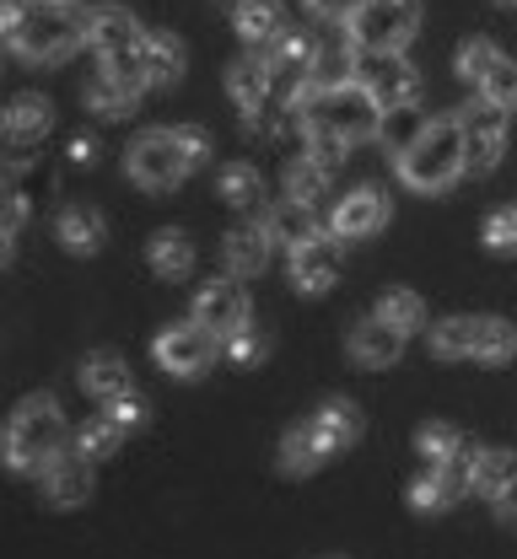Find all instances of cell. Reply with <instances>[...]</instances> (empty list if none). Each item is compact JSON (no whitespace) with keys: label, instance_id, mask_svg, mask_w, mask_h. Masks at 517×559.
<instances>
[{"label":"cell","instance_id":"28","mask_svg":"<svg viewBox=\"0 0 517 559\" xmlns=\"http://www.w3.org/2000/svg\"><path fill=\"white\" fill-rule=\"evenodd\" d=\"M146 264L162 280H189L195 275V242L184 231H156L146 242Z\"/></svg>","mask_w":517,"mask_h":559},{"label":"cell","instance_id":"14","mask_svg":"<svg viewBox=\"0 0 517 559\" xmlns=\"http://www.w3.org/2000/svg\"><path fill=\"white\" fill-rule=\"evenodd\" d=\"M195 318H200L216 340L237 334V329L248 323V290H243L237 280H211V285L195 296Z\"/></svg>","mask_w":517,"mask_h":559},{"label":"cell","instance_id":"11","mask_svg":"<svg viewBox=\"0 0 517 559\" xmlns=\"http://www.w3.org/2000/svg\"><path fill=\"white\" fill-rule=\"evenodd\" d=\"M458 124H463V145H469V173H496L502 151H507V108H496L480 92L474 103L458 108Z\"/></svg>","mask_w":517,"mask_h":559},{"label":"cell","instance_id":"17","mask_svg":"<svg viewBox=\"0 0 517 559\" xmlns=\"http://www.w3.org/2000/svg\"><path fill=\"white\" fill-rule=\"evenodd\" d=\"M232 27H237V38L248 49H275L292 33L281 0H243V5H232Z\"/></svg>","mask_w":517,"mask_h":559},{"label":"cell","instance_id":"13","mask_svg":"<svg viewBox=\"0 0 517 559\" xmlns=\"http://www.w3.org/2000/svg\"><path fill=\"white\" fill-rule=\"evenodd\" d=\"M334 280H340V237L318 231L313 242L292 248V285H296V296H324V290H334Z\"/></svg>","mask_w":517,"mask_h":559},{"label":"cell","instance_id":"5","mask_svg":"<svg viewBox=\"0 0 517 559\" xmlns=\"http://www.w3.org/2000/svg\"><path fill=\"white\" fill-rule=\"evenodd\" d=\"M146 38L151 33L125 5H92L86 16V44L97 49V60L136 86H146Z\"/></svg>","mask_w":517,"mask_h":559},{"label":"cell","instance_id":"15","mask_svg":"<svg viewBox=\"0 0 517 559\" xmlns=\"http://www.w3.org/2000/svg\"><path fill=\"white\" fill-rule=\"evenodd\" d=\"M38 485L49 495V506H60V511H71V506H86L92 500V457L75 447V452H60L44 474H38Z\"/></svg>","mask_w":517,"mask_h":559},{"label":"cell","instance_id":"32","mask_svg":"<svg viewBox=\"0 0 517 559\" xmlns=\"http://www.w3.org/2000/svg\"><path fill=\"white\" fill-rule=\"evenodd\" d=\"M507 485H517V452H507V447L480 452V457H474V495L496 500Z\"/></svg>","mask_w":517,"mask_h":559},{"label":"cell","instance_id":"10","mask_svg":"<svg viewBox=\"0 0 517 559\" xmlns=\"http://www.w3.org/2000/svg\"><path fill=\"white\" fill-rule=\"evenodd\" d=\"M474 447H463L458 457H447V463H426V474L410 485V506L421 511V516H437V511H453L469 489H474Z\"/></svg>","mask_w":517,"mask_h":559},{"label":"cell","instance_id":"38","mask_svg":"<svg viewBox=\"0 0 517 559\" xmlns=\"http://www.w3.org/2000/svg\"><path fill=\"white\" fill-rule=\"evenodd\" d=\"M222 349H226V360H232V366H259V360L270 355V334H265V329H254V323H243L237 334H226L222 340Z\"/></svg>","mask_w":517,"mask_h":559},{"label":"cell","instance_id":"3","mask_svg":"<svg viewBox=\"0 0 517 559\" xmlns=\"http://www.w3.org/2000/svg\"><path fill=\"white\" fill-rule=\"evenodd\" d=\"M66 452V415L49 393H33L11 409V425H5V463L11 474H44L55 457Z\"/></svg>","mask_w":517,"mask_h":559},{"label":"cell","instance_id":"8","mask_svg":"<svg viewBox=\"0 0 517 559\" xmlns=\"http://www.w3.org/2000/svg\"><path fill=\"white\" fill-rule=\"evenodd\" d=\"M189 173H195V162H189L178 130H146V135L125 151V178L141 183V189H151V194L178 189Z\"/></svg>","mask_w":517,"mask_h":559},{"label":"cell","instance_id":"37","mask_svg":"<svg viewBox=\"0 0 517 559\" xmlns=\"http://www.w3.org/2000/svg\"><path fill=\"white\" fill-rule=\"evenodd\" d=\"M119 441H125V425L108 415V419H92V425H81V436H75V447L97 463V457H114L119 452Z\"/></svg>","mask_w":517,"mask_h":559},{"label":"cell","instance_id":"44","mask_svg":"<svg viewBox=\"0 0 517 559\" xmlns=\"http://www.w3.org/2000/svg\"><path fill=\"white\" fill-rule=\"evenodd\" d=\"M108 415L130 430V425H141V419H146V399H141V393H125V399H114V404H108Z\"/></svg>","mask_w":517,"mask_h":559},{"label":"cell","instance_id":"6","mask_svg":"<svg viewBox=\"0 0 517 559\" xmlns=\"http://www.w3.org/2000/svg\"><path fill=\"white\" fill-rule=\"evenodd\" d=\"M432 355L502 366L517 355V323H507V318H443V323H432Z\"/></svg>","mask_w":517,"mask_h":559},{"label":"cell","instance_id":"49","mask_svg":"<svg viewBox=\"0 0 517 559\" xmlns=\"http://www.w3.org/2000/svg\"><path fill=\"white\" fill-rule=\"evenodd\" d=\"M507 5H517V0H507Z\"/></svg>","mask_w":517,"mask_h":559},{"label":"cell","instance_id":"19","mask_svg":"<svg viewBox=\"0 0 517 559\" xmlns=\"http://www.w3.org/2000/svg\"><path fill=\"white\" fill-rule=\"evenodd\" d=\"M226 92H232V103L248 114V108H259V103H270L275 97V66H270V55L259 49V55H237L232 66H226Z\"/></svg>","mask_w":517,"mask_h":559},{"label":"cell","instance_id":"29","mask_svg":"<svg viewBox=\"0 0 517 559\" xmlns=\"http://www.w3.org/2000/svg\"><path fill=\"white\" fill-rule=\"evenodd\" d=\"M281 189H286V200H302V205H313L324 189H329V167L313 156V151H302L286 162V173H281Z\"/></svg>","mask_w":517,"mask_h":559},{"label":"cell","instance_id":"4","mask_svg":"<svg viewBox=\"0 0 517 559\" xmlns=\"http://www.w3.org/2000/svg\"><path fill=\"white\" fill-rule=\"evenodd\" d=\"M86 16L92 11H81L75 0H60V5H27V22L16 27V38H5L27 66H55V60H66L75 55L81 44H86Z\"/></svg>","mask_w":517,"mask_h":559},{"label":"cell","instance_id":"47","mask_svg":"<svg viewBox=\"0 0 517 559\" xmlns=\"http://www.w3.org/2000/svg\"><path fill=\"white\" fill-rule=\"evenodd\" d=\"M27 5H60V0H27Z\"/></svg>","mask_w":517,"mask_h":559},{"label":"cell","instance_id":"35","mask_svg":"<svg viewBox=\"0 0 517 559\" xmlns=\"http://www.w3.org/2000/svg\"><path fill=\"white\" fill-rule=\"evenodd\" d=\"M426 124H432V119H421V108H388L383 124H377V140H383L388 151H410Z\"/></svg>","mask_w":517,"mask_h":559},{"label":"cell","instance_id":"42","mask_svg":"<svg viewBox=\"0 0 517 559\" xmlns=\"http://www.w3.org/2000/svg\"><path fill=\"white\" fill-rule=\"evenodd\" d=\"M302 5H307L313 22H351V11L367 5V0H302Z\"/></svg>","mask_w":517,"mask_h":559},{"label":"cell","instance_id":"39","mask_svg":"<svg viewBox=\"0 0 517 559\" xmlns=\"http://www.w3.org/2000/svg\"><path fill=\"white\" fill-rule=\"evenodd\" d=\"M480 92H485V97H491L496 108L517 114V60H507V55H502V60H496V70H491V75L480 81Z\"/></svg>","mask_w":517,"mask_h":559},{"label":"cell","instance_id":"20","mask_svg":"<svg viewBox=\"0 0 517 559\" xmlns=\"http://www.w3.org/2000/svg\"><path fill=\"white\" fill-rule=\"evenodd\" d=\"M324 457H334V452L324 447V436L313 430V419L286 425V436H281V447H275V463H281V474L307 479V474H318V468H324Z\"/></svg>","mask_w":517,"mask_h":559},{"label":"cell","instance_id":"9","mask_svg":"<svg viewBox=\"0 0 517 559\" xmlns=\"http://www.w3.org/2000/svg\"><path fill=\"white\" fill-rule=\"evenodd\" d=\"M216 349H222V340H216V334H211L200 318H189V323H167V329L156 334L151 355H156V366H162L167 377L195 382V377H205V371H211Z\"/></svg>","mask_w":517,"mask_h":559},{"label":"cell","instance_id":"45","mask_svg":"<svg viewBox=\"0 0 517 559\" xmlns=\"http://www.w3.org/2000/svg\"><path fill=\"white\" fill-rule=\"evenodd\" d=\"M491 506H496V516H502L507 527H517V485H507L496 500H491Z\"/></svg>","mask_w":517,"mask_h":559},{"label":"cell","instance_id":"30","mask_svg":"<svg viewBox=\"0 0 517 559\" xmlns=\"http://www.w3.org/2000/svg\"><path fill=\"white\" fill-rule=\"evenodd\" d=\"M372 312H377L383 323H393L399 334H410V340H415V334L426 329V301H421L415 290H383Z\"/></svg>","mask_w":517,"mask_h":559},{"label":"cell","instance_id":"25","mask_svg":"<svg viewBox=\"0 0 517 559\" xmlns=\"http://www.w3.org/2000/svg\"><path fill=\"white\" fill-rule=\"evenodd\" d=\"M313 430L324 436V447L329 452H345V447H356L362 441V409L351 404V399H329V404H318L313 409Z\"/></svg>","mask_w":517,"mask_h":559},{"label":"cell","instance_id":"7","mask_svg":"<svg viewBox=\"0 0 517 559\" xmlns=\"http://www.w3.org/2000/svg\"><path fill=\"white\" fill-rule=\"evenodd\" d=\"M421 33V16H415V0H367L351 11L345 22V38L362 49V55H404Z\"/></svg>","mask_w":517,"mask_h":559},{"label":"cell","instance_id":"18","mask_svg":"<svg viewBox=\"0 0 517 559\" xmlns=\"http://www.w3.org/2000/svg\"><path fill=\"white\" fill-rule=\"evenodd\" d=\"M404 340H410V334H399L393 323H383V318L372 312V318H362V323L351 329L345 349H351V360H356V366L377 371V366H393V360L404 355Z\"/></svg>","mask_w":517,"mask_h":559},{"label":"cell","instance_id":"12","mask_svg":"<svg viewBox=\"0 0 517 559\" xmlns=\"http://www.w3.org/2000/svg\"><path fill=\"white\" fill-rule=\"evenodd\" d=\"M362 55V49H356ZM356 81H367V92L377 97V108H415L421 103V75L415 66H404V55H362Z\"/></svg>","mask_w":517,"mask_h":559},{"label":"cell","instance_id":"34","mask_svg":"<svg viewBox=\"0 0 517 559\" xmlns=\"http://www.w3.org/2000/svg\"><path fill=\"white\" fill-rule=\"evenodd\" d=\"M469 441L458 436V425H447V419H426L421 430H415V452L426 457V463H447V457H458Z\"/></svg>","mask_w":517,"mask_h":559},{"label":"cell","instance_id":"16","mask_svg":"<svg viewBox=\"0 0 517 559\" xmlns=\"http://www.w3.org/2000/svg\"><path fill=\"white\" fill-rule=\"evenodd\" d=\"M388 226V194L383 189H372V183H362V189H351L340 205H334V215H329V231L334 237H372V231H383Z\"/></svg>","mask_w":517,"mask_h":559},{"label":"cell","instance_id":"22","mask_svg":"<svg viewBox=\"0 0 517 559\" xmlns=\"http://www.w3.org/2000/svg\"><path fill=\"white\" fill-rule=\"evenodd\" d=\"M49 130H55V108H49V97H38V92L11 97V108H5V140H11V145H38Z\"/></svg>","mask_w":517,"mask_h":559},{"label":"cell","instance_id":"1","mask_svg":"<svg viewBox=\"0 0 517 559\" xmlns=\"http://www.w3.org/2000/svg\"><path fill=\"white\" fill-rule=\"evenodd\" d=\"M302 135H340L345 145H362L377 135L383 124V108L367 92V81H345V86H313L302 103Z\"/></svg>","mask_w":517,"mask_h":559},{"label":"cell","instance_id":"26","mask_svg":"<svg viewBox=\"0 0 517 559\" xmlns=\"http://www.w3.org/2000/svg\"><path fill=\"white\" fill-rule=\"evenodd\" d=\"M141 92H146V86H136V81L103 70V75L86 86V108H92L97 119H130V114L141 108Z\"/></svg>","mask_w":517,"mask_h":559},{"label":"cell","instance_id":"48","mask_svg":"<svg viewBox=\"0 0 517 559\" xmlns=\"http://www.w3.org/2000/svg\"><path fill=\"white\" fill-rule=\"evenodd\" d=\"M222 5H243V0H222Z\"/></svg>","mask_w":517,"mask_h":559},{"label":"cell","instance_id":"43","mask_svg":"<svg viewBox=\"0 0 517 559\" xmlns=\"http://www.w3.org/2000/svg\"><path fill=\"white\" fill-rule=\"evenodd\" d=\"M173 130H178V140H184V151H189V162H195V167H205V162H211V135H205L200 124H173Z\"/></svg>","mask_w":517,"mask_h":559},{"label":"cell","instance_id":"23","mask_svg":"<svg viewBox=\"0 0 517 559\" xmlns=\"http://www.w3.org/2000/svg\"><path fill=\"white\" fill-rule=\"evenodd\" d=\"M270 253H275V237L265 231V221H259V226L226 231V242H222V259H226L232 275H259V270L270 264Z\"/></svg>","mask_w":517,"mask_h":559},{"label":"cell","instance_id":"40","mask_svg":"<svg viewBox=\"0 0 517 559\" xmlns=\"http://www.w3.org/2000/svg\"><path fill=\"white\" fill-rule=\"evenodd\" d=\"M485 248L491 253H517V205H502L485 215Z\"/></svg>","mask_w":517,"mask_h":559},{"label":"cell","instance_id":"24","mask_svg":"<svg viewBox=\"0 0 517 559\" xmlns=\"http://www.w3.org/2000/svg\"><path fill=\"white\" fill-rule=\"evenodd\" d=\"M55 237L66 242V253H97L103 242H108V221H103V210L92 205H66L60 210V221H55Z\"/></svg>","mask_w":517,"mask_h":559},{"label":"cell","instance_id":"46","mask_svg":"<svg viewBox=\"0 0 517 559\" xmlns=\"http://www.w3.org/2000/svg\"><path fill=\"white\" fill-rule=\"evenodd\" d=\"M71 162H75V167H92V162H97V145H92V140H75Z\"/></svg>","mask_w":517,"mask_h":559},{"label":"cell","instance_id":"21","mask_svg":"<svg viewBox=\"0 0 517 559\" xmlns=\"http://www.w3.org/2000/svg\"><path fill=\"white\" fill-rule=\"evenodd\" d=\"M81 388H86L92 399H103V404H114V399H125V393H136V377H130V366H125V355H114V349H92V355L81 360Z\"/></svg>","mask_w":517,"mask_h":559},{"label":"cell","instance_id":"33","mask_svg":"<svg viewBox=\"0 0 517 559\" xmlns=\"http://www.w3.org/2000/svg\"><path fill=\"white\" fill-rule=\"evenodd\" d=\"M216 194H222L232 210H254L259 194H265V178H259V167H248V162H226L222 178H216Z\"/></svg>","mask_w":517,"mask_h":559},{"label":"cell","instance_id":"36","mask_svg":"<svg viewBox=\"0 0 517 559\" xmlns=\"http://www.w3.org/2000/svg\"><path fill=\"white\" fill-rule=\"evenodd\" d=\"M496 60H502V49L491 44V38H463L458 44V60H453V70H458V81H485L491 70H496Z\"/></svg>","mask_w":517,"mask_h":559},{"label":"cell","instance_id":"31","mask_svg":"<svg viewBox=\"0 0 517 559\" xmlns=\"http://www.w3.org/2000/svg\"><path fill=\"white\" fill-rule=\"evenodd\" d=\"M184 81V44L173 33H151L146 38V86H173Z\"/></svg>","mask_w":517,"mask_h":559},{"label":"cell","instance_id":"2","mask_svg":"<svg viewBox=\"0 0 517 559\" xmlns=\"http://www.w3.org/2000/svg\"><path fill=\"white\" fill-rule=\"evenodd\" d=\"M463 173H469V145H463L458 114L432 119V124L415 135L410 151H399V178H404L410 189H421V194H443Z\"/></svg>","mask_w":517,"mask_h":559},{"label":"cell","instance_id":"27","mask_svg":"<svg viewBox=\"0 0 517 559\" xmlns=\"http://www.w3.org/2000/svg\"><path fill=\"white\" fill-rule=\"evenodd\" d=\"M265 231L275 237V248H302V242H313L324 226H318V215H313V205H302V200H281V205L265 215Z\"/></svg>","mask_w":517,"mask_h":559},{"label":"cell","instance_id":"41","mask_svg":"<svg viewBox=\"0 0 517 559\" xmlns=\"http://www.w3.org/2000/svg\"><path fill=\"white\" fill-rule=\"evenodd\" d=\"M22 221H27V200H22L16 189H5V226H0V253H5V264H11V253H16Z\"/></svg>","mask_w":517,"mask_h":559}]
</instances>
